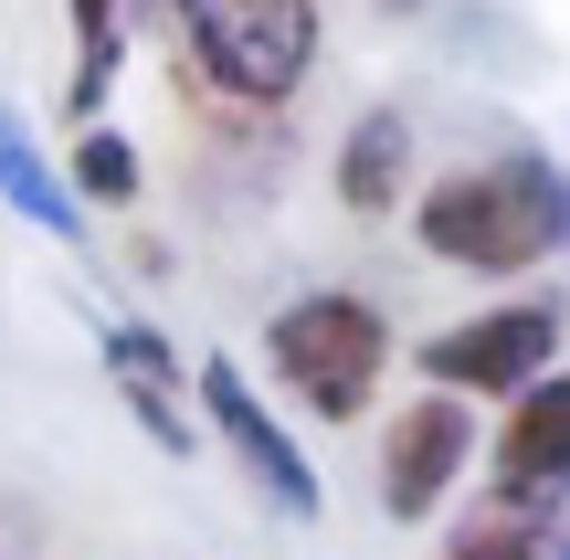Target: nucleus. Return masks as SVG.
I'll return each mask as SVG.
<instances>
[{
  "label": "nucleus",
  "instance_id": "f257e3e1",
  "mask_svg": "<svg viewBox=\"0 0 570 560\" xmlns=\"http://www.w3.org/2000/svg\"><path fill=\"white\" fill-rule=\"evenodd\" d=\"M402 212H412V244L465 275H539L570 254V169L539 159V148L465 159L444 180H423Z\"/></svg>",
  "mask_w": 570,
  "mask_h": 560
},
{
  "label": "nucleus",
  "instance_id": "f03ea898",
  "mask_svg": "<svg viewBox=\"0 0 570 560\" xmlns=\"http://www.w3.org/2000/svg\"><path fill=\"white\" fill-rule=\"evenodd\" d=\"M391 360H402V338H391L381 296H360V286H306L265 317V381L306 423H360L381 402Z\"/></svg>",
  "mask_w": 570,
  "mask_h": 560
},
{
  "label": "nucleus",
  "instance_id": "7ed1b4c3",
  "mask_svg": "<svg viewBox=\"0 0 570 560\" xmlns=\"http://www.w3.org/2000/svg\"><path fill=\"white\" fill-rule=\"evenodd\" d=\"M159 11L180 32L190 85H212L244 117H285L306 96V75H317V53H327L317 0H159Z\"/></svg>",
  "mask_w": 570,
  "mask_h": 560
},
{
  "label": "nucleus",
  "instance_id": "20e7f679",
  "mask_svg": "<svg viewBox=\"0 0 570 560\" xmlns=\"http://www.w3.org/2000/svg\"><path fill=\"white\" fill-rule=\"evenodd\" d=\"M560 296H497V307L454 317V328H433L423 350V392H454V402H508L518 381H539L560 360Z\"/></svg>",
  "mask_w": 570,
  "mask_h": 560
},
{
  "label": "nucleus",
  "instance_id": "39448f33",
  "mask_svg": "<svg viewBox=\"0 0 570 560\" xmlns=\"http://www.w3.org/2000/svg\"><path fill=\"white\" fill-rule=\"evenodd\" d=\"M190 392H202V413H212V434H223V455L244 465V487L265 508H285V519H317L327 508V487H317V455L296 444V423L275 413V392L244 371V360H223L212 350L202 371H190Z\"/></svg>",
  "mask_w": 570,
  "mask_h": 560
},
{
  "label": "nucleus",
  "instance_id": "423d86ee",
  "mask_svg": "<svg viewBox=\"0 0 570 560\" xmlns=\"http://www.w3.org/2000/svg\"><path fill=\"white\" fill-rule=\"evenodd\" d=\"M475 455H487V508L550 519L570 498V371L560 360L508 392V423H497V444H475Z\"/></svg>",
  "mask_w": 570,
  "mask_h": 560
},
{
  "label": "nucleus",
  "instance_id": "0eeeda50",
  "mask_svg": "<svg viewBox=\"0 0 570 560\" xmlns=\"http://www.w3.org/2000/svg\"><path fill=\"white\" fill-rule=\"evenodd\" d=\"M465 465H475V413L454 392H412L402 413L381 423V519L423 529L433 508L465 487Z\"/></svg>",
  "mask_w": 570,
  "mask_h": 560
},
{
  "label": "nucleus",
  "instance_id": "6e6552de",
  "mask_svg": "<svg viewBox=\"0 0 570 560\" xmlns=\"http://www.w3.org/2000/svg\"><path fill=\"white\" fill-rule=\"evenodd\" d=\"M96 360H106V381L127 392V413H138V434L159 444V455H202V423H190V381H180V360H169V338L159 328H138V317H117V328H96Z\"/></svg>",
  "mask_w": 570,
  "mask_h": 560
},
{
  "label": "nucleus",
  "instance_id": "1a4fd4ad",
  "mask_svg": "<svg viewBox=\"0 0 570 560\" xmlns=\"http://www.w3.org/2000/svg\"><path fill=\"white\" fill-rule=\"evenodd\" d=\"M412 117L402 106H360V117L338 127V159H327V190H338L348 223H381V212L412 202Z\"/></svg>",
  "mask_w": 570,
  "mask_h": 560
},
{
  "label": "nucleus",
  "instance_id": "9d476101",
  "mask_svg": "<svg viewBox=\"0 0 570 560\" xmlns=\"http://www.w3.org/2000/svg\"><path fill=\"white\" fill-rule=\"evenodd\" d=\"M0 212H21V223H42L53 244H85V212L75 190H63V169L32 148V127H21V106H0Z\"/></svg>",
  "mask_w": 570,
  "mask_h": 560
},
{
  "label": "nucleus",
  "instance_id": "9b49d317",
  "mask_svg": "<svg viewBox=\"0 0 570 560\" xmlns=\"http://www.w3.org/2000/svg\"><path fill=\"white\" fill-rule=\"evenodd\" d=\"M63 11H75V85H63V106L96 127L117 75H127V0H63Z\"/></svg>",
  "mask_w": 570,
  "mask_h": 560
},
{
  "label": "nucleus",
  "instance_id": "f8f14e48",
  "mask_svg": "<svg viewBox=\"0 0 570 560\" xmlns=\"http://www.w3.org/2000/svg\"><path fill=\"white\" fill-rule=\"evenodd\" d=\"M53 169H63V190H75V212H127V202L148 190V159H138L127 127H85Z\"/></svg>",
  "mask_w": 570,
  "mask_h": 560
},
{
  "label": "nucleus",
  "instance_id": "ddd939ff",
  "mask_svg": "<svg viewBox=\"0 0 570 560\" xmlns=\"http://www.w3.org/2000/svg\"><path fill=\"white\" fill-rule=\"evenodd\" d=\"M433 560H550V519H529V508H475V519L444 529Z\"/></svg>",
  "mask_w": 570,
  "mask_h": 560
},
{
  "label": "nucleus",
  "instance_id": "4468645a",
  "mask_svg": "<svg viewBox=\"0 0 570 560\" xmlns=\"http://www.w3.org/2000/svg\"><path fill=\"white\" fill-rule=\"evenodd\" d=\"M381 11H423V0H381Z\"/></svg>",
  "mask_w": 570,
  "mask_h": 560
},
{
  "label": "nucleus",
  "instance_id": "2eb2a0df",
  "mask_svg": "<svg viewBox=\"0 0 570 560\" xmlns=\"http://www.w3.org/2000/svg\"><path fill=\"white\" fill-rule=\"evenodd\" d=\"M550 560H570V540H550Z\"/></svg>",
  "mask_w": 570,
  "mask_h": 560
}]
</instances>
